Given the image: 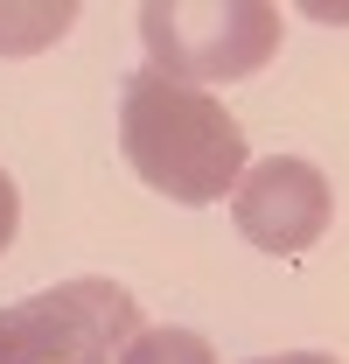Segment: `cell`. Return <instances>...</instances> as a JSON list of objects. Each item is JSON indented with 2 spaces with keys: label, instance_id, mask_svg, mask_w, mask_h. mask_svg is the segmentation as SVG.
<instances>
[{
  "label": "cell",
  "instance_id": "1",
  "mask_svg": "<svg viewBox=\"0 0 349 364\" xmlns=\"http://www.w3.org/2000/svg\"><path fill=\"white\" fill-rule=\"evenodd\" d=\"M119 154L147 189L174 203H223L252 168L245 127L231 119L217 91L174 85L161 70H133L119 98Z\"/></svg>",
  "mask_w": 349,
  "mask_h": 364
},
{
  "label": "cell",
  "instance_id": "2",
  "mask_svg": "<svg viewBox=\"0 0 349 364\" xmlns=\"http://www.w3.org/2000/svg\"><path fill=\"white\" fill-rule=\"evenodd\" d=\"M147 70L174 85H238L279 56V7L272 0H154L140 7Z\"/></svg>",
  "mask_w": 349,
  "mask_h": 364
},
{
  "label": "cell",
  "instance_id": "3",
  "mask_svg": "<svg viewBox=\"0 0 349 364\" xmlns=\"http://www.w3.org/2000/svg\"><path fill=\"white\" fill-rule=\"evenodd\" d=\"M140 329V301L119 280L77 273L0 309V364H119Z\"/></svg>",
  "mask_w": 349,
  "mask_h": 364
},
{
  "label": "cell",
  "instance_id": "4",
  "mask_svg": "<svg viewBox=\"0 0 349 364\" xmlns=\"http://www.w3.org/2000/svg\"><path fill=\"white\" fill-rule=\"evenodd\" d=\"M231 225L245 231V245H259L272 259H301L321 245V231L336 225V189L328 176L301 154H272L252 161L231 189Z\"/></svg>",
  "mask_w": 349,
  "mask_h": 364
},
{
  "label": "cell",
  "instance_id": "5",
  "mask_svg": "<svg viewBox=\"0 0 349 364\" xmlns=\"http://www.w3.org/2000/svg\"><path fill=\"white\" fill-rule=\"evenodd\" d=\"M77 0H0V56H43L70 36Z\"/></svg>",
  "mask_w": 349,
  "mask_h": 364
},
{
  "label": "cell",
  "instance_id": "6",
  "mask_svg": "<svg viewBox=\"0 0 349 364\" xmlns=\"http://www.w3.org/2000/svg\"><path fill=\"white\" fill-rule=\"evenodd\" d=\"M119 364H217V350H210V336H196V329L147 322L126 350H119Z\"/></svg>",
  "mask_w": 349,
  "mask_h": 364
},
{
  "label": "cell",
  "instance_id": "7",
  "mask_svg": "<svg viewBox=\"0 0 349 364\" xmlns=\"http://www.w3.org/2000/svg\"><path fill=\"white\" fill-rule=\"evenodd\" d=\"M14 231H21V189H14L7 168H0V252L14 245Z\"/></svg>",
  "mask_w": 349,
  "mask_h": 364
},
{
  "label": "cell",
  "instance_id": "8",
  "mask_svg": "<svg viewBox=\"0 0 349 364\" xmlns=\"http://www.w3.org/2000/svg\"><path fill=\"white\" fill-rule=\"evenodd\" d=\"M252 364H343V358H328V350H279V358H252Z\"/></svg>",
  "mask_w": 349,
  "mask_h": 364
},
{
  "label": "cell",
  "instance_id": "9",
  "mask_svg": "<svg viewBox=\"0 0 349 364\" xmlns=\"http://www.w3.org/2000/svg\"><path fill=\"white\" fill-rule=\"evenodd\" d=\"M314 21H349V7H307Z\"/></svg>",
  "mask_w": 349,
  "mask_h": 364
}]
</instances>
